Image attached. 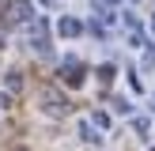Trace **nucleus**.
Instances as JSON below:
<instances>
[{
  "instance_id": "obj_4",
  "label": "nucleus",
  "mask_w": 155,
  "mask_h": 151,
  "mask_svg": "<svg viewBox=\"0 0 155 151\" xmlns=\"http://www.w3.org/2000/svg\"><path fill=\"white\" fill-rule=\"evenodd\" d=\"M61 30H64V34H76V30H80V23H76V19H64V23H61Z\"/></svg>"
},
{
  "instance_id": "obj_2",
  "label": "nucleus",
  "mask_w": 155,
  "mask_h": 151,
  "mask_svg": "<svg viewBox=\"0 0 155 151\" xmlns=\"http://www.w3.org/2000/svg\"><path fill=\"white\" fill-rule=\"evenodd\" d=\"M42 102H45L49 113H64V98H61L57 91H42Z\"/></svg>"
},
{
  "instance_id": "obj_1",
  "label": "nucleus",
  "mask_w": 155,
  "mask_h": 151,
  "mask_svg": "<svg viewBox=\"0 0 155 151\" xmlns=\"http://www.w3.org/2000/svg\"><path fill=\"white\" fill-rule=\"evenodd\" d=\"M30 15V4L27 0H15V4H8V11H4V23H23Z\"/></svg>"
},
{
  "instance_id": "obj_3",
  "label": "nucleus",
  "mask_w": 155,
  "mask_h": 151,
  "mask_svg": "<svg viewBox=\"0 0 155 151\" xmlns=\"http://www.w3.org/2000/svg\"><path fill=\"white\" fill-rule=\"evenodd\" d=\"M80 72H83V68L76 64V60H68V64H64V79H68V83H80V79H83Z\"/></svg>"
}]
</instances>
